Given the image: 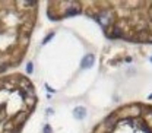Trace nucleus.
<instances>
[{
  "label": "nucleus",
  "instance_id": "f257e3e1",
  "mask_svg": "<svg viewBox=\"0 0 152 133\" xmlns=\"http://www.w3.org/2000/svg\"><path fill=\"white\" fill-rule=\"evenodd\" d=\"M95 63V56L94 54H86L85 57H82V62H81V69H89L92 67Z\"/></svg>",
  "mask_w": 152,
  "mask_h": 133
},
{
  "label": "nucleus",
  "instance_id": "f03ea898",
  "mask_svg": "<svg viewBox=\"0 0 152 133\" xmlns=\"http://www.w3.org/2000/svg\"><path fill=\"white\" fill-rule=\"evenodd\" d=\"M73 117L76 118V120H83L85 117H86V108L85 107H76L75 110H73Z\"/></svg>",
  "mask_w": 152,
  "mask_h": 133
},
{
  "label": "nucleus",
  "instance_id": "7ed1b4c3",
  "mask_svg": "<svg viewBox=\"0 0 152 133\" xmlns=\"http://www.w3.org/2000/svg\"><path fill=\"white\" fill-rule=\"evenodd\" d=\"M53 37H54V32H50L48 35H46V37H44V40H43V44H47V43H48Z\"/></svg>",
  "mask_w": 152,
  "mask_h": 133
},
{
  "label": "nucleus",
  "instance_id": "20e7f679",
  "mask_svg": "<svg viewBox=\"0 0 152 133\" xmlns=\"http://www.w3.org/2000/svg\"><path fill=\"white\" fill-rule=\"evenodd\" d=\"M32 72H34V66H32V63L29 62V63L27 64V73H28V75H31Z\"/></svg>",
  "mask_w": 152,
  "mask_h": 133
},
{
  "label": "nucleus",
  "instance_id": "39448f33",
  "mask_svg": "<svg viewBox=\"0 0 152 133\" xmlns=\"http://www.w3.org/2000/svg\"><path fill=\"white\" fill-rule=\"evenodd\" d=\"M43 133H53L51 126H50V124H46V126H44V129H43Z\"/></svg>",
  "mask_w": 152,
  "mask_h": 133
},
{
  "label": "nucleus",
  "instance_id": "423d86ee",
  "mask_svg": "<svg viewBox=\"0 0 152 133\" xmlns=\"http://www.w3.org/2000/svg\"><path fill=\"white\" fill-rule=\"evenodd\" d=\"M6 70V64H0V73Z\"/></svg>",
  "mask_w": 152,
  "mask_h": 133
},
{
  "label": "nucleus",
  "instance_id": "0eeeda50",
  "mask_svg": "<svg viewBox=\"0 0 152 133\" xmlns=\"http://www.w3.org/2000/svg\"><path fill=\"white\" fill-rule=\"evenodd\" d=\"M148 99H152V94H151V95H149V97H148Z\"/></svg>",
  "mask_w": 152,
  "mask_h": 133
},
{
  "label": "nucleus",
  "instance_id": "6e6552de",
  "mask_svg": "<svg viewBox=\"0 0 152 133\" xmlns=\"http://www.w3.org/2000/svg\"><path fill=\"white\" fill-rule=\"evenodd\" d=\"M151 62H152V57H151Z\"/></svg>",
  "mask_w": 152,
  "mask_h": 133
}]
</instances>
